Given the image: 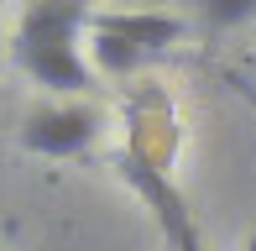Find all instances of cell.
Wrapping results in <instances>:
<instances>
[{"mask_svg":"<svg viewBox=\"0 0 256 251\" xmlns=\"http://www.w3.org/2000/svg\"><path fill=\"white\" fill-rule=\"evenodd\" d=\"M100 136V116L84 105H52V110H37L21 126V146L37 157H78L84 146H94Z\"/></svg>","mask_w":256,"mask_h":251,"instance_id":"cell-1","label":"cell"},{"mask_svg":"<svg viewBox=\"0 0 256 251\" xmlns=\"http://www.w3.org/2000/svg\"><path fill=\"white\" fill-rule=\"evenodd\" d=\"M89 32H110V37L131 42L136 52H162L183 42L188 21L168 16V10H89Z\"/></svg>","mask_w":256,"mask_h":251,"instance_id":"cell-2","label":"cell"},{"mask_svg":"<svg viewBox=\"0 0 256 251\" xmlns=\"http://www.w3.org/2000/svg\"><path fill=\"white\" fill-rule=\"evenodd\" d=\"M16 63L26 68L42 89H58V94H84V89H94V63H84L74 48L21 42V37H16Z\"/></svg>","mask_w":256,"mask_h":251,"instance_id":"cell-3","label":"cell"},{"mask_svg":"<svg viewBox=\"0 0 256 251\" xmlns=\"http://www.w3.org/2000/svg\"><path fill=\"white\" fill-rule=\"evenodd\" d=\"M89 26V6L78 0H42V6L21 10V42H52V48H74V37Z\"/></svg>","mask_w":256,"mask_h":251,"instance_id":"cell-4","label":"cell"},{"mask_svg":"<svg viewBox=\"0 0 256 251\" xmlns=\"http://www.w3.org/2000/svg\"><path fill=\"white\" fill-rule=\"evenodd\" d=\"M126 173H131L136 188H142L146 199L157 204V220H162V230L172 236V246H178V251H199V241H194V225H188V214H183V199L172 194L168 178H162L157 168H146L142 157H131V162H126Z\"/></svg>","mask_w":256,"mask_h":251,"instance_id":"cell-5","label":"cell"},{"mask_svg":"<svg viewBox=\"0 0 256 251\" xmlns=\"http://www.w3.org/2000/svg\"><path fill=\"white\" fill-rule=\"evenodd\" d=\"M89 58H94L100 74H136L146 63V52H136L131 42L110 37V32H89Z\"/></svg>","mask_w":256,"mask_h":251,"instance_id":"cell-6","label":"cell"},{"mask_svg":"<svg viewBox=\"0 0 256 251\" xmlns=\"http://www.w3.org/2000/svg\"><path fill=\"white\" fill-rule=\"evenodd\" d=\"M251 16H256V0H209L204 6L209 26H236V21H251Z\"/></svg>","mask_w":256,"mask_h":251,"instance_id":"cell-7","label":"cell"},{"mask_svg":"<svg viewBox=\"0 0 256 251\" xmlns=\"http://www.w3.org/2000/svg\"><path fill=\"white\" fill-rule=\"evenodd\" d=\"M246 251H256V230H251V241H246Z\"/></svg>","mask_w":256,"mask_h":251,"instance_id":"cell-8","label":"cell"}]
</instances>
